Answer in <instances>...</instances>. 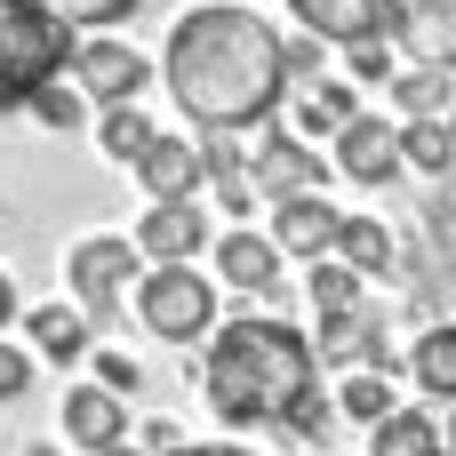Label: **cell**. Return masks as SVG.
I'll return each mask as SVG.
<instances>
[{
	"mask_svg": "<svg viewBox=\"0 0 456 456\" xmlns=\"http://www.w3.org/2000/svg\"><path fill=\"white\" fill-rule=\"evenodd\" d=\"M136 248H144V265H192L208 248V216L192 200H152L136 216Z\"/></svg>",
	"mask_w": 456,
	"mask_h": 456,
	"instance_id": "9c48e42d",
	"label": "cell"
},
{
	"mask_svg": "<svg viewBox=\"0 0 456 456\" xmlns=\"http://www.w3.org/2000/svg\"><path fill=\"white\" fill-rule=\"evenodd\" d=\"M24 337H32V353L56 361V369H72V361L96 353V321H88L80 305H32V313H24Z\"/></svg>",
	"mask_w": 456,
	"mask_h": 456,
	"instance_id": "2e32d148",
	"label": "cell"
},
{
	"mask_svg": "<svg viewBox=\"0 0 456 456\" xmlns=\"http://www.w3.org/2000/svg\"><path fill=\"white\" fill-rule=\"evenodd\" d=\"M393 40L417 64H449L456 72V0H393Z\"/></svg>",
	"mask_w": 456,
	"mask_h": 456,
	"instance_id": "5bb4252c",
	"label": "cell"
},
{
	"mask_svg": "<svg viewBox=\"0 0 456 456\" xmlns=\"http://www.w3.org/2000/svg\"><path fill=\"white\" fill-rule=\"evenodd\" d=\"M329 152H337V168L353 176V184H393L409 160H401V128H385V112H353L337 136H329Z\"/></svg>",
	"mask_w": 456,
	"mask_h": 456,
	"instance_id": "ba28073f",
	"label": "cell"
},
{
	"mask_svg": "<svg viewBox=\"0 0 456 456\" xmlns=\"http://www.w3.org/2000/svg\"><path fill=\"white\" fill-rule=\"evenodd\" d=\"M152 136H160V128L144 120V104H104V120H96V152H104L112 168H136Z\"/></svg>",
	"mask_w": 456,
	"mask_h": 456,
	"instance_id": "cb8c5ba5",
	"label": "cell"
},
{
	"mask_svg": "<svg viewBox=\"0 0 456 456\" xmlns=\"http://www.w3.org/2000/svg\"><path fill=\"white\" fill-rule=\"evenodd\" d=\"M385 96H393V112H401V120H449V112H456L449 64H401V72L385 80Z\"/></svg>",
	"mask_w": 456,
	"mask_h": 456,
	"instance_id": "ffe728a7",
	"label": "cell"
},
{
	"mask_svg": "<svg viewBox=\"0 0 456 456\" xmlns=\"http://www.w3.org/2000/svg\"><path fill=\"white\" fill-rule=\"evenodd\" d=\"M289 16L305 32H321L329 48H353V40L393 32V0H289Z\"/></svg>",
	"mask_w": 456,
	"mask_h": 456,
	"instance_id": "4fadbf2b",
	"label": "cell"
},
{
	"mask_svg": "<svg viewBox=\"0 0 456 456\" xmlns=\"http://www.w3.org/2000/svg\"><path fill=\"white\" fill-rule=\"evenodd\" d=\"M176 456H248V449H240V441H184Z\"/></svg>",
	"mask_w": 456,
	"mask_h": 456,
	"instance_id": "e575fe53",
	"label": "cell"
},
{
	"mask_svg": "<svg viewBox=\"0 0 456 456\" xmlns=\"http://www.w3.org/2000/svg\"><path fill=\"white\" fill-rule=\"evenodd\" d=\"M24 112H32L40 128H56V136H64V128H80V120H88V88H80V80H64V72H48V80L32 88V104H24Z\"/></svg>",
	"mask_w": 456,
	"mask_h": 456,
	"instance_id": "4316f807",
	"label": "cell"
},
{
	"mask_svg": "<svg viewBox=\"0 0 456 456\" xmlns=\"http://www.w3.org/2000/svg\"><path fill=\"white\" fill-rule=\"evenodd\" d=\"M136 184L152 192V200H192L200 184H208V168H200V136H152L144 144V160H136Z\"/></svg>",
	"mask_w": 456,
	"mask_h": 456,
	"instance_id": "7c38bea8",
	"label": "cell"
},
{
	"mask_svg": "<svg viewBox=\"0 0 456 456\" xmlns=\"http://www.w3.org/2000/svg\"><path fill=\"white\" fill-rule=\"evenodd\" d=\"M72 80H80V88H88V104L104 112V104H136V96L152 88V64H144L128 40L96 32V40H80V48H72Z\"/></svg>",
	"mask_w": 456,
	"mask_h": 456,
	"instance_id": "8992f818",
	"label": "cell"
},
{
	"mask_svg": "<svg viewBox=\"0 0 456 456\" xmlns=\"http://www.w3.org/2000/svg\"><path fill=\"white\" fill-rule=\"evenodd\" d=\"M72 24L56 0H0V112H24L48 72L72 64Z\"/></svg>",
	"mask_w": 456,
	"mask_h": 456,
	"instance_id": "3957f363",
	"label": "cell"
},
{
	"mask_svg": "<svg viewBox=\"0 0 456 456\" xmlns=\"http://www.w3.org/2000/svg\"><path fill=\"white\" fill-rule=\"evenodd\" d=\"M409 377L425 385V401H456V321H433L409 345Z\"/></svg>",
	"mask_w": 456,
	"mask_h": 456,
	"instance_id": "7402d4cb",
	"label": "cell"
},
{
	"mask_svg": "<svg viewBox=\"0 0 456 456\" xmlns=\"http://www.w3.org/2000/svg\"><path fill=\"white\" fill-rule=\"evenodd\" d=\"M248 176H256L265 200H297V192H321L329 160L313 152V136H297V128H265V136L248 144Z\"/></svg>",
	"mask_w": 456,
	"mask_h": 456,
	"instance_id": "52a82bcc",
	"label": "cell"
},
{
	"mask_svg": "<svg viewBox=\"0 0 456 456\" xmlns=\"http://www.w3.org/2000/svg\"><path fill=\"white\" fill-rule=\"evenodd\" d=\"M88 361H96V385H112L120 401H136V393H144V369H136L128 353H112V345H96Z\"/></svg>",
	"mask_w": 456,
	"mask_h": 456,
	"instance_id": "4dcf8cb0",
	"label": "cell"
},
{
	"mask_svg": "<svg viewBox=\"0 0 456 456\" xmlns=\"http://www.w3.org/2000/svg\"><path fill=\"white\" fill-rule=\"evenodd\" d=\"M401 160H409L417 176H441V184H449V168H456V128H449V120H401Z\"/></svg>",
	"mask_w": 456,
	"mask_h": 456,
	"instance_id": "d4e9b609",
	"label": "cell"
},
{
	"mask_svg": "<svg viewBox=\"0 0 456 456\" xmlns=\"http://www.w3.org/2000/svg\"><path fill=\"white\" fill-rule=\"evenodd\" d=\"M369 456H449V425L433 409H393L385 425H369Z\"/></svg>",
	"mask_w": 456,
	"mask_h": 456,
	"instance_id": "d6986e66",
	"label": "cell"
},
{
	"mask_svg": "<svg viewBox=\"0 0 456 456\" xmlns=\"http://www.w3.org/2000/svg\"><path fill=\"white\" fill-rule=\"evenodd\" d=\"M136 321L160 345H200L216 329V281H200L192 265H144L136 281Z\"/></svg>",
	"mask_w": 456,
	"mask_h": 456,
	"instance_id": "5b68a950",
	"label": "cell"
},
{
	"mask_svg": "<svg viewBox=\"0 0 456 456\" xmlns=\"http://www.w3.org/2000/svg\"><path fill=\"white\" fill-rule=\"evenodd\" d=\"M329 80V40L321 32H297L289 40V88H321Z\"/></svg>",
	"mask_w": 456,
	"mask_h": 456,
	"instance_id": "f546056e",
	"label": "cell"
},
{
	"mask_svg": "<svg viewBox=\"0 0 456 456\" xmlns=\"http://www.w3.org/2000/svg\"><path fill=\"white\" fill-rule=\"evenodd\" d=\"M16 321V281H8V265H0V329Z\"/></svg>",
	"mask_w": 456,
	"mask_h": 456,
	"instance_id": "d590c367",
	"label": "cell"
},
{
	"mask_svg": "<svg viewBox=\"0 0 456 456\" xmlns=\"http://www.w3.org/2000/svg\"><path fill=\"white\" fill-rule=\"evenodd\" d=\"M393 409H401V393H393L385 369H353V377L337 385V417H353V425H385Z\"/></svg>",
	"mask_w": 456,
	"mask_h": 456,
	"instance_id": "484cf974",
	"label": "cell"
},
{
	"mask_svg": "<svg viewBox=\"0 0 456 456\" xmlns=\"http://www.w3.org/2000/svg\"><path fill=\"white\" fill-rule=\"evenodd\" d=\"M321 361H361V369H385V377H393V353H385V321H377L369 305L321 313Z\"/></svg>",
	"mask_w": 456,
	"mask_h": 456,
	"instance_id": "e0dca14e",
	"label": "cell"
},
{
	"mask_svg": "<svg viewBox=\"0 0 456 456\" xmlns=\"http://www.w3.org/2000/svg\"><path fill=\"white\" fill-rule=\"evenodd\" d=\"M24 393H32V353L0 345V401H24Z\"/></svg>",
	"mask_w": 456,
	"mask_h": 456,
	"instance_id": "1f68e13d",
	"label": "cell"
},
{
	"mask_svg": "<svg viewBox=\"0 0 456 456\" xmlns=\"http://www.w3.org/2000/svg\"><path fill=\"white\" fill-rule=\"evenodd\" d=\"M216 273H224V289L281 297V240L273 232H224L216 240Z\"/></svg>",
	"mask_w": 456,
	"mask_h": 456,
	"instance_id": "9a60e30c",
	"label": "cell"
},
{
	"mask_svg": "<svg viewBox=\"0 0 456 456\" xmlns=\"http://www.w3.org/2000/svg\"><path fill=\"white\" fill-rule=\"evenodd\" d=\"M353 112H361V80H321V88H297V136H313V144H329Z\"/></svg>",
	"mask_w": 456,
	"mask_h": 456,
	"instance_id": "44dd1931",
	"label": "cell"
},
{
	"mask_svg": "<svg viewBox=\"0 0 456 456\" xmlns=\"http://www.w3.org/2000/svg\"><path fill=\"white\" fill-rule=\"evenodd\" d=\"M449 456H456V417H449Z\"/></svg>",
	"mask_w": 456,
	"mask_h": 456,
	"instance_id": "f35d334b",
	"label": "cell"
},
{
	"mask_svg": "<svg viewBox=\"0 0 456 456\" xmlns=\"http://www.w3.org/2000/svg\"><path fill=\"white\" fill-rule=\"evenodd\" d=\"M176 449H184L176 425H144V456H176Z\"/></svg>",
	"mask_w": 456,
	"mask_h": 456,
	"instance_id": "836d02e7",
	"label": "cell"
},
{
	"mask_svg": "<svg viewBox=\"0 0 456 456\" xmlns=\"http://www.w3.org/2000/svg\"><path fill=\"white\" fill-rule=\"evenodd\" d=\"M64 441L72 449H88V456H104V449H120L128 441V401L112 393V385H72L64 393Z\"/></svg>",
	"mask_w": 456,
	"mask_h": 456,
	"instance_id": "30bf717a",
	"label": "cell"
},
{
	"mask_svg": "<svg viewBox=\"0 0 456 456\" xmlns=\"http://www.w3.org/2000/svg\"><path fill=\"white\" fill-rule=\"evenodd\" d=\"M337 256H345L361 281H385V273H393V256H401V240L385 232V216H345V232H337Z\"/></svg>",
	"mask_w": 456,
	"mask_h": 456,
	"instance_id": "603a6c76",
	"label": "cell"
},
{
	"mask_svg": "<svg viewBox=\"0 0 456 456\" xmlns=\"http://www.w3.org/2000/svg\"><path fill=\"white\" fill-rule=\"evenodd\" d=\"M337 232H345V208L337 200H321V192H297V200H273V240H281V256H329L337 248Z\"/></svg>",
	"mask_w": 456,
	"mask_h": 456,
	"instance_id": "8fae6325",
	"label": "cell"
},
{
	"mask_svg": "<svg viewBox=\"0 0 456 456\" xmlns=\"http://www.w3.org/2000/svg\"><path fill=\"white\" fill-rule=\"evenodd\" d=\"M200 401L216 425H281L289 441H321L337 425V401H321V345L281 313H240L208 329L200 353Z\"/></svg>",
	"mask_w": 456,
	"mask_h": 456,
	"instance_id": "7a4b0ae2",
	"label": "cell"
},
{
	"mask_svg": "<svg viewBox=\"0 0 456 456\" xmlns=\"http://www.w3.org/2000/svg\"><path fill=\"white\" fill-rule=\"evenodd\" d=\"M64 8V24H120V16H136V0H56Z\"/></svg>",
	"mask_w": 456,
	"mask_h": 456,
	"instance_id": "d6a6232c",
	"label": "cell"
},
{
	"mask_svg": "<svg viewBox=\"0 0 456 456\" xmlns=\"http://www.w3.org/2000/svg\"><path fill=\"white\" fill-rule=\"evenodd\" d=\"M449 128H456V112H449Z\"/></svg>",
	"mask_w": 456,
	"mask_h": 456,
	"instance_id": "ab89813d",
	"label": "cell"
},
{
	"mask_svg": "<svg viewBox=\"0 0 456 456\" xmlns=\"http://www.w3.org/2000/svg\"><path fill=\"white\" fill-rule=\"evenodd\" d=\"M128 281H144L136 232H128V240H120V232H80V240L64 248V289H72V305H80L88 321H112V313L128 305Z\"/></svg>",
	"mask_w": 456,
	"mask_h": 456,
	"instance_id": "277c9868",
	"label": "cell"
},
{
	"mask_svg": "<svg viewBox=\"0 0 456 456\" xmlns=\"http://www.w3.org/2000/svg\"><path fill=\"white\" fill-rule=\"evenodd\" d=\"M104 456H144V449H128V441H120V449H104Z\"/></svg>",
	"mask_w": 456,
	"mask_h": 456,
	"instance_id": "74e56055",
	"label": "cell"
},
{
	"mask_svg": "<svg viewBox=\"0 0 456 456\" xmlns=\"http://www.w3.org/2000/svg\"><path fill=\"white\" fill-rule=\"evenodd\" d=\"M24 456H56V441H32V449H24Z\"/></svg>",
	"mask_w": 456,
	"mask_h": 456,
	"instance_id": "8d00e7d4",
	"label": "cell"
},
{
	"mask_svg": "<svg viewBox=\"0 0 456 456\" xmlns=\"http://www.w3.org/2000/svg\"><path fill=\"white\" fill-rule=\"evenodd\" d=\"M385 40H393V32H377V40H353V48H345V80H361V88H385V80L401 72Z\"/></svg>",
	"mask_w": 456,
	"mask_h": 456,
	"instance_id": "f1b7e54d",
	"label": "cell"
},
{
	"mask_svg": "<svg viewBox=\"0 0 456 456\" xmlns=\"http://www.w3.org/2000/svg\"><path fill=\"white\" fill-rule=\"evenodd\" d=\"M160 80L192 128H273L289 104V40L256 16V0H200L168 24Z\"/></svg>",
	"mask_w": 456,
	"mask_h": 456,
	"instance_id": "6da1fadb",
	"label": "cell"
},
{
	"mask_svg": "<svg viewBox=\"0 0 456 456\" xmlns=\"http://www.w3.org/2000/svg\"><path fill=\"white\" fill-rule=\"evenodd\" d=\"M200 168H208V184H216V200L232 208V216H248V144H240V128H200Z\"/></svg>",
	"mask_w": 456,
	"mask_h": 456,
	"instance_id": "ac0fdd59",
	"label": "cell"
},
{
	"mask_svg": "<svg viewBox=\"0 0 456 456\" xmlns=\"http://www.w3.org/2000/svg\"><path fill=\"white\" fill-rule=\"evenodd\" d=\"M305 289H313V305H321V313H345V305H361V273H353L337 248H329V256H313Z\"/></svg>",
	"mask_w": 456,
	"mask_h": 456,
	"instance_id": "83f0119b",
	"label": "cell"
}]
</instances>
